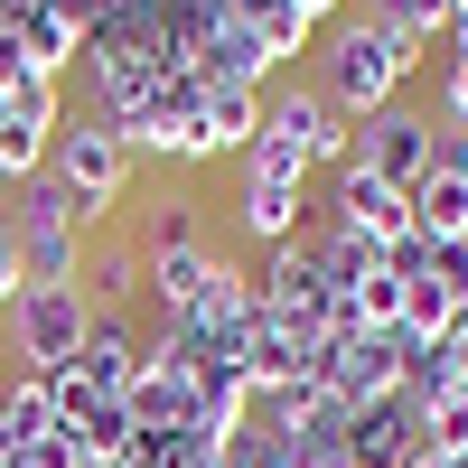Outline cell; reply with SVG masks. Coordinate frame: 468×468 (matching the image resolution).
<instances>
[{
  "label": "cell",
  "instance_id": "obj_36",
  "mask_svg": "<svg viewBox=\"0 0 468 468\" xmlns=\"http://www.w3.org/2000/svg\"><path fill=\"white\" fill-rule=\"evenodd\" d=\"M450 10H459V19H468V0H450Z\"/></svg>",
  "mask_w": 468,
  "mask_h": 468
},
{
  "label": "cell",
  "instance_id": "obj_30",
  "mask_svg": "<svg viewBox=\"0 0 468 468\" xmlns=\"http://www.w3.org/2000/svg\"><path fill=\"white\" fill-rule=\"evenodd\" d=\"M300 10H309V19L328 28V19H346V0H300Z\"/></svg>",
  "mask_w": 468,
  "mask_h": 468
},
{
  "label": "cell",
  "instance_id": "obj_6",
  "mask_svg": "<svg viewBox=\"0 0 468 468\" xmlns=\"http://www.w3.org/2000/svg\"><path fill=\"white\" fill-rule=\"evenodd\" d=\"M421 337H403V328H346V337H328V356H319V384L356 412V403H384V394H403V356H412Z\"/></svg>",
  "mask_w": 468,
  "mask_h": 468
},
{
  "label": "cell",
  "instance_id": "obj_37",
  "mask_svg": "<svg viewBox=\"0 0 468 468\" xmlns=\"http://www.w3.org/2000/svg\"><path fill=\"white\" fill-rule=\"evenodd\" d=\"M0 216H10V207H0Z\"/></svg>",
  "mask_w": 468,
  "mask_h": 468
},
{
  "label": "cell",
  "instance_id": "obj_25",
  "mask_svg": "<svg viewBox=\"0 0 468 468\" xmlns=\"http://www.w3.org/2000/svg\"><path fill=\"white\" fill-rule=\"evenodd\" d=\"M431 282L450 291V309L468 319V234H450V244H441V262H431Z\"/></svg>",
  "mask_w": 468,
  "mask_h": 468
},
{
  "label": "cell",
  "instance_id": "obj_5",
  "mask_svg": "<svg viewBox=\"0 0 468 468\" xmlns=\"http://www.w3.org/2000/svg\"><path fill=\"white\" fill-rule=\"evenodd\" d=\"M85 337H94V300L57 282V291H28L10 309V346H19V366L28 375H66L75 356H85Z\"/></svg>",
  "mask_w": 468,
  "mask_h": 468
},
{
  "label": "cell",
  "instance_id": "obj_16",
  "mask_svg": "<svg viewBox=\"0 0 468 468\" xmlns=\"http://www.w3.org/2000/svg\"><path fill=\"white\" fill-rule=\"evenodd\" d=\"M75 291H85L94 309H132V300L150 291V253H141V244H94L85 271H75Z\"/></svg>",
  "mask_w": 468,
  "mask_h": 468
},
{
  "label": "cell",
  "instance_id": "obj_10",
  "mask_svg": "<svg viewBox=\"0 0 468 468\" xmlns=\"http://www.w3.org/2000/svg\"><path fill=\"white\" fill-rule=\"evenodd\" d=\"M328 225H337V234H356V244H375V253H394L403 234H412V187L375 178V169H337Z\"/></svg>",
  "mask_w": 468,
  "mask_h": 468
},
{
  "label": "cell",
  "instance_id": "obj_23",
  "mask_svg": "<svg viewBox=\"0 0 468 468\" xmlns=\"http://www.w3.org/2000/svg\"><path fill=\"white\" fill-rule=\"evenodd\" d=\"M48 141H57V132H37V122H19V112H0V187L48 178Z\"/></svg>",
  "mask_w": 468,
  "mask_h": 468
},
{
  "label": "cell",
  "instance_id": "obj_15",
  "mask_svg": "<svg viewBox=\"0 0 468 468\" xmlns=\"http://www.w3.org/2000/svg\"><path fill=\"white\" fill-rule=\"evenodd\" d=\"M225 282V262L207 253V244H178V253H150V300L169 309V319H187V309H197L207 291Z\"/></svg>",
  "mask_w": 468,
  "mask_h": 468
},
{
  "label": "cell",
  "instance_id": "obj_24",
  "mask_svg": "<svg viewBox=\"0 0 468 468\" xmlns=\"http://www.w3.org/2000/svg\"><path fill=\"white\" fill-rule=\"evenodd\" d=\"M0 112H19V122L57 132V122H66V85H57V75H19V85L0 94Z\"/></svg>",
  "mask_w": 468,
  "mask_h": 468
},
{
  "label": "cell",
  "instance_id": "obj_13",
  "mask_svg": "<svg viewBox=\"0 0 468 468\" xmlns=\"http://www.w3.org/2000/svg\"><path fill=\"white\" fill-rule=\"evenodd\" d=\"M234 225H244L262 253L291 244V234L309 225V187H300V178H253V169H244V187H234Z\"/></svg>",
  "mask_w": 468,
  "mask_h": 468
},
{
  "label": "cell",
  "instance_id": "obj_21",
  "mask_svg": "<svg viewBox=\"0 0 468 468\" xmlns=\"http://www.w3.org/2000/svg\"><path fill=\"white\" fill-rule=\"evenodd\" d=\"M412 225H421V234H441V244H450V234H468V178L431 169V178L412 187Z\"/></svg>",
  "mask_w": 468,
  "mask_h": 468
},
{
  "label": "cell",
  "instance_id": "obj_31",
  "mask_svg": "<svg viewBox=\"0 0 468 468\" xmlns=\"http://www.w3.org/2000/svg\"><path fill=\"white\" fill-rule=\"evenodd\" d=\"M403 468H450V450H431V441H421V450H412Z\"/></svg>",
  "mask_w": 468,
  "mask_h": 468
},
{
  "label": "cell",
  "instance_id": "obj_8",
  "mask_svg": "<svg viewBox=\"0 0 468 468\" xmlns=\"http://www.w3.org/2000/svg\"><path fill=\"white\" fill-rule=\"evenodd\" d=\"M441 160V112H412V103H384L356 122V160L346 169H375V178H394V187H421Z\"/></svg>",
  "mask_w": 468,
  "mask_h": 468
},
{
  "label": "cell",
  "instance_id": "obj_27",
  "mask_svg": "<svg viewBox=\"0 0 468 468\" xmlns=\"http://www.w3.org/2000/svg\"><path fill=\"white\" fill-rule=\"evenodd\" d=\"M441 122H468V57L450 48V66H441Z\"/></svg>",
  "mask_w": 468,
  "mask_h": 468
},
{
  "label": "cell",
  "instance_id": "obj_2",
  "mask_svg": "<svg viewBox=\"0 0 468 468\" xmlns=\"http://www.w3.org/2000/svg\"><path fill=\"white\" fill-rule=\"evenodd\" d=\"M48 178L66 187V216L94 234L112 216V197L132 187V150H122V132H112L103 112H75V122H57V141H48Z\"/></svg>",
  "mask_w": 468,
  "mask_h": 468
},
{
  "label": "cell",
  "instance_id": "obj_9",
  "mask_svg": "<svg viewBox=\"0 0 468 468\" xmlns=\"http://www.w3.org/2000/svg\"><path fill=\"white\" fill-rule=\"evenodd\" d=\"M122 412H132V431H141V441H169V431H187V421H197V375L178 366V346H169V337H150V356H141V375H132Z\"/></svg>",
  "mask_w": 468,
  "mask_h": 468
},
{
  "label": "cell",
  "instance_id": "obj_18",
  "mask_svg": "<svg viewBox=\"0 0 468 468\" xmlns=\"http://www.w3.org/2000/svg\"><path fill=\"white\" fill-rule=\"evenodd\" d=\"M244 28L262 37V57H271V66H300L309 48H319V19H309L300 0H244Z\"/></svg>",
  "mask_w": 468,
  "mask_h": 468
},
{
  "label": "cell",
  "instance_id": "obj_33",
  "mask_svg": "<svg viewBox=\"0 0 468 468\" xmlns=\"http://www.w3.org/2000/svg\"><path fill=\"white\" fill-rule=\"evenodd\" d=\"M103 468H150V459H141V450H132V459H103Z\"/></svg>",
  "mask_w": 468,
  "mask_h": 468
},
{
  "label": "cell",
  "instance_id": "obj_20",
  "mask_svg": "<svg viewBox=\"0 0 468 468\" xmlns=\"http://www.w3.org/2000/svg\"><path fill=\"white\" fill-rule=\"evenodd\" d=\"M141 253H178V244H197V197L187 187H160V197L141 207V234H132Z\"/></svg>",
  "mask_w": 468,
  "mask_h": 468
},
{
  "label": "cell",
  "instance_id": "obj_11",
  "mask_svg": "<svg viewBox=\"0 0 468 468\" xmlns=\"http://www.w3.org/2000/svg\"><path fill=\"white\" fill-rule=\"evenodd\" d=\"M412 450H421V412H412L403 394L346 412V468H403Z\"/></svg>",
  "mask_w": 468,
  "mask_h": 468
},
{
  "label": "cell",
  "instance_id": "obj_3",
  "mask_svg": "<svg viewBox=\"0 0 468 468\" xmlns=\"http://www.w3.org/2000/svg\"><path fill=\"white\" fill-rule=\"evenodd\" d=\"M10 234H19L28 291H57V282H75V271H85V225L66 216V187H57V178L10 187Z\"/></svg>",
  "mask_w": 468,
  "mask_h": 468
},
{
  "label": "cell",
  "instance_id": "obj_28",
  "mask_svg": "<svg viewBox=\"0 0 468 468\" xmlns=\"http://www.w3.org/2000/svg\"><path fill=\"white\" fill-rule=\"evenodd\" d=\"M441 356H450V394H459V403H468V319H459V328H450V337H441Z\"/></svg>",
  "mask_w": 468,
  "mask_h": 468
},
{
  "label": "cell",
  "instance_id": "obj_17",
  "mask_svg": "<svg viewBox=\"0 0 468 468\" xmlns=\"http://www.w3.org/2000/svg\"><path fill=\"white\" fill-rule=\"evenodd\" d=\"M19 28V48H28V66L37 75H66V66H85V19H66L57 0H37L28 19H10Z\"/></svg>",
  "mask_w": 468,
  "mask_h": 468
},
{
  "label": "cell",
  "instance_id": "obj_19",
  "mask_svg": "<svg viewBox=\"0 0 468 468\" xmlns=\"http://www.w3.org/2000/svg\"><path fill=\"white\" fill-rule=\"evenodd\" d=\"M0 431H10V450H37V441H57L66 421H57V394L37 375H19L10 394H0Z\"/></svg>",
  "mask_w": 468,
  "mask_h": 468
},
{
  "label": "cell",
  "instance_id": "obj_34",
  "mask_svg": "<svg viewBox=\"0 0 468 468\" xmlns=\"http://www.w3.org/2000/svg\"><path fill=\"white\" fill-rule=\"evenodd\" d=\"M459 57H468V19H459Z\"/></svg>",
  "mask_w": 468,
  "mask_h": 468
},
{
  "label": "cell",
  "instance_id": "obj_12",
  "mask_svg": "<svg viewBox=\"0 0 468 468\" xmlns=\"http://www.w3.org/2000/svg\"><path fill=\"white\" fill-rule=\"evenodd\" d=\"M141 356H150V337L132 328V309H94V337H85V356H75V375H85L94 394H132Z\"/></svg>",
  "mask_w": 468,
  "mask_h": 468
},
{
  "label": "cell",
  "instance_id": "obj_14",
  "mask_svg": "<svg viewBox=\"0 0 468 468\" xmlns=\"http://www.w3.org/2000/svg\"><path fill=\"white\" fill-rule=\"evenodd\" d=\"M253 132H262V94L253 85H216L207 112H197V141H187V169L225 160V150H253Z\"/></svg>",
  "mask_w": 468,
  "mask_h": 468
},
{
  "label": "cell",
  "instance_id": "obj_7",
  "mask_svg": "<svg viewBox=\"0 0 468 468\" xmlns=\"http://www.w3.org/2000/svg\"><path fill=\"white\" fill-rule=\"evenodd\" d=\"M253 300L271 309V319H319L337 337V291H328V262H319V234H291V244H271L262 271H253Z\"/></svg>",
  "mask_w": 468,
  "mask_h": 468
},
{
  "label": "cell",
  "instance_id": "obj_26",
  "mask_svg": "<svg viewBox=\"0 0 468 468\" xmlns=\"http://www.w3.org/2000/svg\"><path fill=\"white\" fill-rule=\"evenodd\" d=\"M28 300V262H19V234H10V216H0V309H19Z\"/></svg>",
  "mask_w": 468,
  "mask_h": 468
},
{
  "label": "cell",
  "instance_id": "obj_1",
  "mask_svg": "<svg viewBox=\"0 0 468 468\" xmlns=\"http://www.w3.org/2000/svg\"><path fill=\"white\" fill-rule=\"evenodd\" d=\"M309 57H319V75H309V85H319V94H328V112H346V122H366V112L403 103V85L421 75V48H412L403 28H384L375 10L328 19Z\"/></svg>",
  "mask_w": 468,
  "mask_h": 468
},
{
  "label": "cell",
  "instance_id": "obj_22",
  "mask_svg": "<svg viewBox=\"0 0 468 468\" xmlns=\"http://www.w3.org/2000/svg\"><path fill=\"white\" fill-rule=\"evenodd\" d=\"M384 28H403L412 48H459V10L450 0H375Z\"/></svg>",
  "mask_w": 468,
  "mask_h": 468
},
{
  "label": "cell",
  "instance_id": "obj_32",
  "mask_svg": "<svg viewBox=\"0 0 468 468\" xmlns=\"http://www.w3.org/2000/svg\"><path fill=\"white\" fill-rule=\"evenodd\" d=\"M28 10H37V0H0V19H28Z\"/></svg>",
  "mask_w": 468,
  "mask_h": 468
},
{
  "label": "cell",
  "instance_id": "obj_4",
  "mask_svg": "<svg viewBox=\"0 0 468 468\" xmlns=\"http://www.w3.org/2000/svg\"><path fill=\"white\" fill-rule=\"evenodd\" d=\"M197 112H207V85H197L187 66H169L141 103L103 112V122L122 132V150H132V160H187V141H197Z\"/></svg>",
  "mask_w": 468,
  "mask_h": 468
},
{
  "label": "cell",
  "instance_id": "obj_35",
  "mask_svg": "<svg viewBox=\"0 0 468 468\" xmlns=\"http://www.w3.org/2000/svg\"><path fill=\"white\" fill-rule=\"evenodd\" d=\"M450 468H468V450H450Z\"/></svg>",
  "mask_w": 468,
  "mask_h": 468
},
{
  "label": "cell",
  "instance_id": "obj_29",
  "mask_svg": "<svg viewBox=\"0 0 468 468\" xmlns=\"http://www.w3.org/2000/svg\"><path fill=\"white\" fill-rule=\"evenodd\" d=\"M431 169H450V178H468V122H441V160Z\"/></svg>",
  "mask_w": 468,
  "mask_h": 468
}]
</instances>
